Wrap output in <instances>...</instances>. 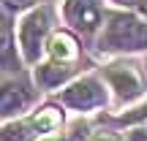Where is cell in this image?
<instances>
[{
    "label": "cell",
    "mask_w": 147,
    "mask_h": 141,
    "mask_svg": "<svg viewBox=\"0 0 147 141\" xmlns=\"http://www.w3.org/2000/svg\"><path fill=\"white\" fill-rule=\"evenodd\" d=\"M98 43L101 49H109V52L147 49V22L131 14H115L109 16V25H106Z\"/></svg>",
    "instance_id": "obj_1"
},
{
    "label": "cell",
    "mask_w": 147,
    "mask_h": 141,
    "mask_svg": "<svg viewBox=\"0 0 147 141\" xmlns=\"http://www.w3.org/2000/svg\"><path fill=\"white\" fill-rule=\"evenodd\" d=\"M49 33V14L44 8H36L19 22V43L27 63H38L44 52V38Z\"/></svg>",
    "instance_id": "obj_2"
},
{
    "label": "cell",
    "mask_w": 147,
    "mask_h": 141,
    "mask_svg": "<svg viewBox=\"0 0 147 141\" xmlns=\"http://www.w3.org/2000/svg\"><path fill=\"white\" fill-rule=\"evenodd\" d=\"M63 125V117L55 109H41L38 114H33L27 122H14V125H5L3 141H30L38 133H55Z\"/></svg>",
    "instance_id": "obj_3"
},
{
    "label": "cell",
    "mask_w": 147,
    "mask_h": 141,
    "mask_svg": "<svg viewBox=\"0 0 147 141\" xmlns=\"http://www.w3.org/2000/svg\"><path fill=\"white\" fill-rule=\"evenodd\" d=\"M63 14L74 30H82V33H93L104 19L101 0H65Z\"/></svg>",
    "instance_id": "obj_4"
},
{
    "label": "cell",
    "mask_w": 147,
    "mask_h": 141,
    "mask_svg": "<svg viewBox=\"0 0 147 141\" xmlns=\"http://www.w3.org/2000/svg\"><path fill=\"white\" fill-rule=\"evenodd\" d=\"M63 103L71 106V109H95V106L104 103V87L95 82L93 76H84L79 82H74L71 87L63 90Z\"/></svg>",
    "instance_id": "obj_5"
},
{
    "label": "cell",
    "mask_w": 147,
    "mask_h": 141,
    "mask_svg": "<svg viewBox=\"0 0 147 141\" xmlns=\"http://www.w3.org/2000/svg\"><path fill=\"white\" fill-rule=\"evenodd\" d=\"M106 79H109V84L117 90V95H120L123 100H134V98H139V95L144 92L142 76H139L131 65H109V68H106Z\"/></svg>",
    "instance_id": "obj_6"
},
{
    "label": "cell",
    "mask_w": 147,
    "mask_h": 141,
    "mask_svg": "<svg viewBox=\"0 0 147 141\" xmlns=\"http://www.w3.org/2000/svg\"><path fill=\"white\" fill-rule=\"evenodd\" d=\"M49 54H52L55 63H60V65H71L74 60L79 57L76 41H74L71 35H65V33H57V35L52 38V43H49Z\"/></svg>",
    "instance_id": "obj_7"
},
{
    "label": "cell",
    "mask_w": 147,
    "mask_h": 141,
    "mask_svg": "<svg viewBox=\"0 0 147 141\" xmlns=\"http://www.w3.org/2000/svg\"><path fill=\"white\" fill-rule=\"evenodd\" d=\"M27 103H30V92H27L22 84H5L3 87V114L11 117L16 114V111L27 109Z\"/></svg>",
    "instance_id": "obj_8"
},
{
    "label": "cell",
    "mask_w": 147,
    "mask_h": 141,
    "mask_svg": "<svg viewBox=\"0 0 147 141\" xmlns=\"http://www.w3.org/2000/svg\"><path fill=\"white\" fill-rule=\"evenodd\" d=\"M68 73H71L68 65L49 63V65H38L36 79H38V84H44V87H55V84H60L63 79H68Z\"/></svg>",
    "instance_id": "obj_9"
},
{
    "label": "cell",
    "mask_w": 147,
    "mask_h": 141,
    "mask_svg": "<svg viewBox=\"0 0 147 141\" xmlns=\"http://www.w3.org/2000/svg\"><path fill=\"white\" fill-rule=\"evenodd\" d=\"M3 65L11 68V30H8V22L3 27Z\"/></svg>",
    "instance_id": "obj_10"
},
{
    "label": "cell",
    "mask_w": 147,
    "mask_h": 141,
    "mask_svg": "<svg viewBox=\"0 0 147 141\" xmlns=\"http://www.w3.org/2000/svg\"><path fill=\"white\" fill-rule=\"evenodd\" d=\"M123 122H147V103L139 106V109H134L131 114L123 117Z\"/></svg>",
    "instance_id": "obj_11"
},
{
    "label": "cell",
    "mask_w": 147,
    "mask_h": 141,
    "mask_svg": "<svg viewBox=\"0 0 147 141\" xmlns=\"http://www.w3.org/2000/svg\"><path fill=\"white\" fill-rule=\"evenodd\" d=\"M128 141H147V128H136L128 133Z\"/></svg>",
    "instance_id": "obj_12"
},
{
    "label": "cell",
    "mask_w": 147,
    "mask_h": 141,
    "mask_svg": "<svg viewBox=\"0 0 147 141\" xmlns=\"http://www.w3.org/2000/svg\"><path fill=\"white\" fill-rule=\"evenodd\" d=\"M33 3H38V0H5L8 8H27V5H33Z\"/></svg>",
    "instance_id": "obj_13"
},
{
    "label": "cell",
    "mask_w": 147,
    "mask_h": 141,
    "mask_svg": "<svg viewBox=\"0 0 147 141\" xmlns=\"http://www.w3.org/2000/svg\"><path fill=\"white\" fill-rule=\"evenodd\" d=\"M90 141H117L115 136H109V133H98V136H93Z\"/></svg>",
    "instance_id": "obj_14"
},
{
    "label": "cell",
    "mask_w": 147,
    "mask_h": 141,
    "mask_svg": "<svg viewBox=\"0 0 147 141\" xmlns=\"http://www.w3.org/2000/svg\"><path fill=\"white\" fill-rule=\"evenodd\" d=\"M115 3H120V5H136L139 0H115Z\"/></svg>",
    "instance_id": "obj_15"
},
{
    "label": "cell",
    "mask_w": 147,
    "mask_h": 141,
    "mask_svg": "<svg viewBox=\"0 0 147 141\" xmlns=\"http://www.w3.org/2000/svg\"><path fill=\"white\" fill-rule=\"evenodd\" d=\"M136 5H139V8H142V11H144V14H147V0H139V3H136Z\"/></svg>",
    "instance_id": "obj_16"
},
{
    "label": "cell",
    "mask_w": 147,
    "mask_h": 141,
    "mask_svg": "<svg viewBox=\"0 0 147 141\" xmlns=\"http://www.w3.org/2000/svg\"><path fill=\"white\" fill-rule=\"evenodd\" d=\"M44 141H65V138H60V136H49V138H44Z\"/></svg>",
    "instance_id": "obj_17"
}]
</instances>
